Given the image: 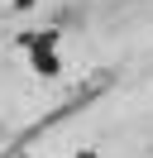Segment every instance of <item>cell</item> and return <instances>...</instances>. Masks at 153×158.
Wrapping results in <instances>:
<instances>
[{"label": "cell", "mask_w": 153, "mask_h": 158, "mask_svg": "<svg viewBox=\"0 0 153 158\" xmlns=\"http://www.w3.org/2000/svg\"><path fill=\"white\" fill-rule=\"evenodd\" d=\"M14 5H19V10H29V5H34V0H14Z\"/></svg>", "instance_id": "6da1fadb"}, {"label": "cell", "mask_w": 153, "mask_h": 158, "mask_svg": "<svg viewBox=\"0 0 153 158\" xmlns=\"http://www.w3.org/2000/svg\"><path fill=\"white\" fill-rule=\"evenodd\" d=\"M76 158H96V153H76Z\"/></svg>", "instance_id": "7a4b0ae2"}]
</instances>
